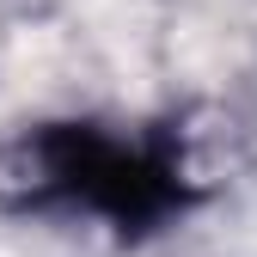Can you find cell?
I'll list each match as a JSON object with an SVG mask.
<instances>
[{"label": "cell", "mask_w": 257, "mask_h": 257, "mask_svg": "<svg viewBox=\"0 0 257 257\" xmlns=\"http://www.w3.org/2000/svg\"><path fill=\"white\" fill-rule=\"evenodd\" d=\"M0 202L86 214L116 239H147L190 214L196 178L172 128L43 122L0 153Z\"/></svg>", "instance_id": "cell-1"}]
</instances>
